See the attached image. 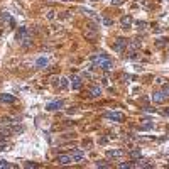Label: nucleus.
<instances>
[{
    "instance_id": "obj_13",
    "label": "nucleus",
    "mask_w": 169,
    "mask_h": 169,
    "mask_svg": "<svg viewBox=\"0 0 169 169\" xmlns=\"http://www.w3.org/2000/svg\"><path fill=\"white\" fill-rule=\"evenodd\" d=\"M135 166H137V168H150L149 161H145V159H140V157H139V161L135 162Z\"/></svg>"
},
{
    "instance_id": "obj_17",
    "label": "nucleus",
    "mask_w": 169,
    "mask_h": 169,
    "mask_svg": "<svg viewBox=\"0 0 169 169\" xmlns=\"http://www.w3.org/2000/svg\"><path fill=\"white\" fill-rule=\"evenodd\" d=\"M118 168L120 169H128V168H132V164H130V162H122V164H118Z\"/></svg>"
},
{
    "instance_id": "obj_15",
    "label": "nucleus",
    "mask_w": 169,
    "mask_h": 169,
    "mask_svg": "<svg viewBox=\"0 0 169 169\" xmlns=\"http://www.w3.org/2000/svg\"><path fill=\"white\" fill-rule=\"evenodd\" d=\"M152 127H154V123H152V122H145V123H142L140 128H144V130H149V128H152Z\"/></svg>"
},
{
    "instance_id": "obj_21",
    "label": "nucleus",
    "mask_w": 169,
    "mask_h": 169,
    "mask_svg": "<svg viewBox=\"0 0 169 169\" xmlns=\"http://www.w3.org/2000/svg\"><path fill=\"white\" fill-rule=\"evenodd\" d=\"M103 24H105V26H113V20L112 19H103Z\"/></svg>"
},
{
    "instance_id": "obj_12",
    "label": "nucleus",
    "mask_w": 169,
    "mask_h": 169,
    "mask_svg": "<svg viewBox=\"0 0 169 169\" xmlns=\"http://www.w3.org/2000/svg\"><path fill=\"white\" fill-rule=\"evenodd\" d=\"M90 95H91V96H100V95H101V88L96 86V85H95V86H91V90H90Z\"/></svg>"
},
{
    "instance_id": "obj_16",
    "label": "nucleus",
    "mask_w": 169,
    "mask_h": 169,
    "mask_svg": "<svg viewBox=\"0 0 169 169\" xmlns=\"http://www.w3.org/2000/svg\"><path fill=\"white\" fill-rule=\"evenodd\" d=\"M130 157H134V159L140 157V150H130Z\"/></svg>"
},
{
    "instance_id": "obj_10",
    "label": "nucleus",
    "mask_w": 169,
    "mask_h": 169,
    "mask_svg": "<svg viewBox=\"0 0 169 169\" xmlns=\"http://www.w3.org/2000/svg\"><path fill=\"white\" fill-rule=\"evenodd\" d=\"M71 157H73V161L80 162V161H83V159H85V152H81V150H76V152H73V154H71Z\"/></svg>"
},
{
    "instance_id": "obj_9",
    "label": "nucleus",
    "mask_w": 169,
    "mask_h": 169,
    "mask_svg": "<svg viewBox=\"0 0 169 169\" xmlns=\"http://www.w3.org/2000/svg\"><path fill=\"white\" fill-rule=\"evenodd\" d=\"M0 101H2V103H14V101H15V96H14V95H9V93H2L0 95Z\"/></svg>"
},
{
    "instance_id": "obj_14",
    "label": "nucleus",
    "mask_w": 169,
    "mask_h": 169,
    "mask_svg": "<svg viewBox=\"0 0 169 169\" xmlns=\"http://www.w3.org/2000/svg\"><path fill=\"white\" fill-rule=\"evenodd\" d=\"M36 64H37L39 68H44L47 64V58H39V59L36 61Z\"/></svg>"
},
{
    "instance_id": "obj_2",
    "label": "nucleus",
    "mask_w": 169,
    "mask_h": 169,
    "mask_svg": "<svg viewBox=\"0 0 169 169\" xmlns=\"http://www.w3.org/2000/svg\"><path fill=\"white\" fill-rule=\"evenodd\" d=\"M128 46V42L125 39H122V37H118V39L115 41V44H113V49L115 51H118V53H123L125 49H127Z\"/></svg>"
},
{
    "instance_id": "obj_25",
    "label": "nucleus",
    "mask_w": 169,
    "mask_h": 169,
    "mask_svg": "<svg viewBox=\"0 0 169 169\" xmlns=\"http://www.w3.org/2000/svg\"><path fill=\"white\" fill-rule=\"evenodd\" d=\"M162 91H164V93L168 95L169 96V85H166V86H164V90H162Z\"/></svg>"
},
{
    "instance_id": "obj_19",
    "label": "nucleus",
    "mask_w": 169,
    "mask_h": 169,
    "mask_svg": "<svg viewBox=\"0 0 169 169\" xmlns=\"http://www.w3.org/2000/svg\"><path fill=\"white\" fill-rule=\"evenodd\" d=\"M96 168H108V162H105V161H98V162H96Z\"/></svg>"
},
{
    "instance_id": "obj_8",
    "label": "nucleus",
    "mask_w": 169,
    "mask_h": 169,
    "mask_svg": "<svg viewBox=\"0 0 169 169\" xmlns=\"http://www.w3.org/2000/svg\"><path fill=\"white\" fill-rule=\"evenodd\" d=\"M81 85H83L81 76H73V78H71V88H73V90H80Z\"/></svg>"
},
{
    "instance_id": "obj_4",
    "label": "nucleus",
    "mask_w": 169,
    "mask_h": 169,
    "mask_svg": "<svg viewBox=\"0 0 169 169\" xmlns=\"http://www.w3.org/2000/svg\"><path fill=\"white\" fill-rule=\"evenodd\" d=\"M107 155L110 159H120L122 155H123V150H122V149H108Z\"/></svg>"
},
{
    "instance_id": "obj_27",
    "label": "nucleus",
    "mask_w": 169,
    "mask_h": 169,
    "mask_svg": "<svg viewBox=\"0 0 169 169\" xmlns=\"http://www.w3.org/2000/svg\"><path fill=\"white\" fill-rule=\"evenodd\" d=\"M164 113H166V115H169V108H166V110H164Z\"/></svg>"
},
{
    "instance_id": "obj_23",
    "label": "nucleus",
    "mask_w": 169,
    "mask_h": 169,
    "mask_svg": "<svg viewBox=\"0 0 169 169\" xmlns=\"http://www.w3.org/2000/svg\"><path fill=\"white\" fill-rule=\"evenodd\" d=\"M123 2H125V0H112V4H113V5H122Z\"/></svg>"
},
{
    "instance_id": "obj_24",
    "label": "nucleus",
    "mask_w": 169,
    "mask_h": 169,
    "mask_svg": "<svg viewBox=\"0 0 169 169\" xmlns=\"http://www.w3.org/2000/svg\"><path fill=\"white\" fill-rule=\"evenodd\" d=\"M26 168H37V164H36V162H27Z\"/></svg>"
},
{
    "instance_id": "obj_5",
    "label": "nucleus",
    "mask_w": 169,
    "mask_h": 169,
    "mask_svg": "<svg viewBox=\"0 0 169 169\" xmlns=\"http://www.w3.org/2000/svg\"><path fill=\"white\" fill-rule=\"evenodd\" d=\"M166 98H168V95L164 93V91H155V93H152V101H155V103H164Z\"/></svg>"
},
{
    "instance_id": "obj_1",
    "label": "nucleus",
    "mask_w": 169,
    "mask_h": 169,
    "mask_svg": "<svg viewBox=\"0 0 169 169\" xmlns=\"http://www.w3.org/2000/svg\"><path fill=\"white\" fill-rule=\"evenodd\" d=\"M27 39H31V31L27 27H20L15 34V41H27Z\"/></svg>"
},
{
    "instance_id": "obj_18",
    "label": "nucleus",
    "mask_w": 169,
    "mask_h": 169,
    "mask_svg": "<svg viewBox=\"0 0 169 169\" xmlns=\"http://www.w3.org/2000/svg\"><path fill=\"white\" fill-rule=\"evenodd\" d=\"M61 83H59V86L61 88H68V80H66V78H61Z\"/></svg>"
},
{
    "instance_id": "obj_11",
    "label": "nucleus",
    "mask_w": 169,
    "mask_h": 169,
    "mask_svg": "<svg viewBox=\"0 0 169 169\" xmlns=\"http://www.w3.org/2000/svg\"><path fill=\"white\" fill-rule=\"evenodd\" d=\"M122 26H123V29H128V27L132 26V17H130V15L122 17Z\"/></svg>"
},
{
    "instance_id": "obj_22",
    "label": "nucleus",
    "mask_w": 169,
    "mask_h": 169,
    "mask_svg": "<svg viewBox=\"0 0 169 169\" xmlns=\"http://www.w3.org/2000/svg\"><path fill=\"white\" fill-rule=\"evenodd\" d=\"M145 26H147V24H145L144 20H140V22H137V27H139V29H145Z\"/></svg>"
},
{
    "instance_id": "obj_20",
    "label": "nucleus",
    "mask_w": 169,
    "mask_h": 169,
    "mask_svg": "<svg viewBox=\"0 0 169 169\" xmlns=\"http://www.w3.org/2000/svg\"><path fill=\"white\" fill-rule=\"evenodd\" d=\"M0 168H10V164H9L7 161H4V159H2V161H0Z\"/></svg>"
},
{
    "instance_id": "obj_7",
    "label": "nucleus",
    "mask_w": 169,
    "mask_h": 169,
    "mask_svg": "<svg viewBox=\"0 0 169 169\" xmlns=\"http://www.w3.org/2000/svg\"><path fill=\"white\" fill-rule=\"evenodd\" d=\"M61 107H63V101H61V100H56V101L47 103V105H46V110H49V112H54V110H59Z\"/></svg>"
},
{
    "instance_id": "obj_6",
    "label": "nucleus",
    "mask_w": 169,
    "mask_h": 169,
    "mask_svg": "<svg viewBox=\"0 0 169 169\" xmlns=\"http://www.w3.org/2000/svg\"><path fill=\"white\" fill-rule=\"evenodd\" d=\"M105 117L110 118V120H113V122H122V120H123V115H122L120 112H108Z\"/></svg>"
},
{
    "instance_id": "obj_26",
    "label": "nucleus",
    "mask_w": 169,
    "mask_h": 169,
    "mask_svg": "<svg viewBox=\"0 0 169 169\" xmlns=\"http://www.w3.org/2000/svg\"><path fill=\"white\" fill-rule=\"evenodd\" d=\"M47 19H54V12L51 10V12H47Z\"/></svg>"
},
{
    "instance_id": "obj_3",
    "label": "nucleus",
    "mask_w": 169,
    "mask_h": 169,
    "mask_svg": "<svg viewBox=\"0 0 169 169\" xmlns=\"http://www.w3.org/2000/svg\"><path fill=\"white\" fill-rule=\"evenodd\" d=\"M56 162L61 164V166H68V164L73 162V157H71V155H66V154H59L56 157Z\"/></svg>"
},
{
    "instance_id": "obj_28",
    "label": "nucleus",
    "mask_w": 169,
    "mask_h": 169,
    "mask_svg": "<svg viewBox=\"0 0 169 169\" xmlns=\"http://www.w3.org/2000/svg\"><path fill=\"white\" fill-rule=\"evenodd\" d=\"M91 2H98V0H91Z\"/></svg>"
}]
</instances>
